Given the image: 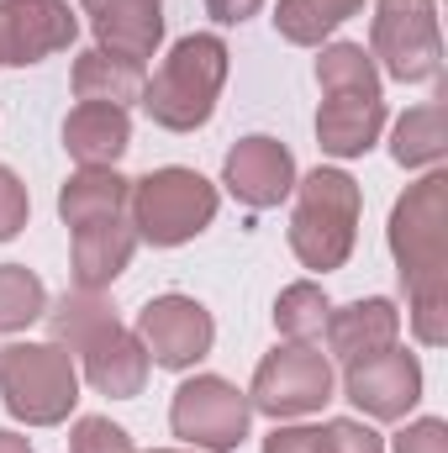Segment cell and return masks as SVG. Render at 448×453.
Wrapping results in <instances>:
<instances>
[{"mask_svg":"<svg viewBox=\"0 0 448 453\" xmlns=\"http://www.w3.org/2000/svg\"><path fill=\"white\" fill-rule=\"evenodd\" d=\"M227 42L217 32H190L169 48V58L158 64V74L143 85V111L164 132H196L217 111V96L227 85Z\"/></svg>","mask_w":448,"mask_h":453,"instance_id":"cell-3","label":"cell"},{"mask_svg":"<svg viewBox=\"0 0 448 453\" xmlns=\"http://www.w3.org/2000/svg\"><path fill=\"white\" fill-rule=\"evenodd\" d=\"M0 453H37V449H32L21 433H0Z\"/></svg>","mask_w":448,"mask_h":453,"instance_id":"cell-32","label":"cell"},{"mask_svg":"<svg viewBox=\"0 0 448 453\" xmlns=\"http://www.w3.org/2000/svg\"><path fill=\"white\" fill-rule=\"evenodd\" d=\"M64 148L80 169H116V158L132 148V116L121 106H90L80 101L64 116Z\"/></svg>","mask_w":448,"mask_h":453,"instance_id":"cell-18","label":"cell"},{"mask_svg":"<svg viewBox=\"0 0 448 453\" xmlns=\"http://www.w3.org/2000/svg\"><path fill=\"white\" fill-rule=\"evenodd\" d=\"M369 58L401 85H428L444 74V37L433 0H375L369 21Z\"/></svg>","mask_w":448,"mask_h":453,"instance_id":"cell-7","label":"cell"},{"mask_svg":"<svg viewBox=\"0 0 448 453\" xmlns=\"http://www.w3.org/2000/svg\"><path fill=\"white\" fill-rule=\"evenodd\" d=\"M69 453H137V449H132V433L116 427L112 417H80L74 433H69Z\"/></svg>","mask_w":448,"mask_h":453,"instance_id":"cell-27","label":"cell"},{"mask_svg":"<svg viewBox=\"0 0 448 453\" xmlns=\"http://www.w3.org/2000/svg\"><path fill=\"white\" fill-rule=\"evenodd\" d=\"M80 37V16L69 0H0V64L27 69L64 53Z\"/></svg>","mask_w":448,"mask_h":453,"instance_id":"cell-12","label":"cell"},{"mask_svg":"<svg viewBox=\"0 0 448 453\" xmlns=\"http://www.w3.org/2000/svg\"><path fill=\"white\" fill-rule=\"evenodd\" d=\"M343 395L375 422H401L422 401V364L406 348H385L343 369Z\"/></svg>","mask_w":448,"mask_h":453,"instance_id":"cell-11","label":"cell"},{"mask_svg":"<svg viewBox=\"0 0 448 453\" xmlns=\"http://www.w3.org/2000/svg\"><path fill=\"white\" fill-rule=\"evenodd\" d=\"M317 85L322 96L333 90H380V69L364 53V42H328L317 58Z\"/></svg>","mask_w":448,"mask_h":453,"instance_id":"cell-25","label":"cell"},{"mask_svg":"<svg viewBox=\"0 0 448 453\" xmlns=\"http://www.w3.org/2000/svg\"><path fill=\"white\" fill-rule=\"evenodd\" d=\"M137 253V226L127 211L74 226V290H106Z\"/></svg>","mask_w":448,"mask_h":453,"instance_id":"cell-17","label":"cell"},{"mask_svg":"<svg viewBox=\"0 0 448 453\" xmlns=\"http://www.w3.org/2000/svg\"><path fill=\"white\" fill-rule=\"evenodd\" d=\"M317 453H385V438L359 417H333L317 427Z\"/></svg>","mask_w":448,"mask_h":453,"instance_id":"cell-26","label":"cell"},{"mask_svg":"<svg viewBox=\"0 0 448 453\" xmlns=\"http://www.w3.org/2000/svg\"><path fill=\"white\" fill-rule=\"evenodd\" d=\"M359 211H364V196H359V180L343 174V169H312L306 180H296V211H290V253L328 274L343 269L348 253H353V237H359Z\"/></svg>","mask_w":448,"mask_h":453,"instance_id":"cell-4","label":"cell"},{"mask_svg":"<svg viewBox=\"0 0 448 453\" xmlns=\"http://www.w3.org/2000/svg\"><path fill=\"white\" fill-rule=\"evenodd\" d=\"M74 101H90V106H137L143 101V85H148V69L137 58H121V53H106V48H90L74 58Z\"/></svg>","mask_w":448,"mask_h":453,"instance_id":"cell-19","label":"cell"},{"mask_svg":"<svg viewBox=\"0 0 448 453\" xmlns=\"http://www.w3.org/2000/svg\"><path fill=\"white\" fill-rule=\"evenodd\" d=\"M127 217L137 226V242L153 248H180L190 237H201L206 226L217 222V185L185 164L153 169L143 180H132L127 196Z\"/></svg>","mask_w":448,"mask_h":453,"instance_id":"cell-5","label":"cell"},{"mask_svg":"<svg viewBox=\"0 0 448 453\" xmlns=\"http://www.w3.org/2000/svg\"><path fill=\"white\" fill-rule=\"evenodd\" d=\"M390 253L412 301V333L428 348L448 342V174L428 169L390 206Z\"/></svg>","mask_w":448,"mask_h":453,"instance_id":"cell-1","label":"cell"},{"mask_svg":"<svg viewBox=\"0 0 448 453\" xmlns=\"http://www.w3.org/2000/svg\"><path fill=\"white\" fill-rule=\"evenodd\" d=\"M264 453H317V427H274Z\"/></svg>","mask_w":448,"mask_h":453,"instance_id":"cell-30","label":"cell"},{"mask_svg":"<svg viewBox=\"0 0 448 453\" xmlns=\"http://www.w3.org/2000/svg\"><path fill=\"white\" fill-rule=\"evenodd\" d=\"M259 5H264V0H206V11H212L222 27H237V21L259 16Z\"/></svg>","mask_w":448,"mask_h":453,"instance_id":"cell-31","label":"cell"},{"mask_svg":"<svg viewBox=\"0 0 448 453\" xmlns=\"http://www.w3.org/2000/svg\"><path fill=\"white\" fill-rule=\"evenodd\" d=\"M48 317V290L27 264H0V333H21Z\"/></svg>","mask_w":448,"mask_h":453,"instance_id":"cell-24","label":"cell"},{"mask_svg":"<svg viewBox=\"0 0 448 453\" xmlns=\"http://www.w3.org/2000/svg\"><path fill=\"white\" fill-rule=\"evenodd\" d=\"M390 453H448V422L444 417H417L396 433Z\"/></svg>","mask_w":448,"mask_h":453,"instance_id":"cell-29","label":"cell"},{"mask_svg":"<svg viewBox=\"0 0 448 453\" xmlns=\"http://www.w3.org/2000/svg\"><path fill=\"white\" fill-rule=\"evenodd\" d=\"M153 453H180V449H153Z\"/></svg>","mask_w":448,"mask_h":453,"instance_id":"cell-33","label":"cell"},{"mask_svg":"<svg viewBox=\"0 0 448 453\" xmlns=\"http://www.w3.org/2000/svg\"><path fill=\"white\" fill-rule=\"evenodd\" d=\"M127 196H132V180H121L116 169H74L64 180V190H58V217L74 232V226H85V222H101V217L127 211Z\"/></svg>","mask_w":448,"mask_h":453,"instance_id":"cell-20","label":"cell"},{"mask_svg":"<svg viewBox=\"0 0 448 453\" xmlns=\"http://www.w3.org/2000/svg\"><path fill=\"white\" fill-rule=\"evenodd\" d=\"M222 185L248 211H269L296 190V158L280 137H264V132L237 137L222 158Z\"/></svg>","mask_w":448,"mask_h":453,"instance_id":"cell-13","label":"cell"},{"mask_svg":"<svg viewBox=\"0 0 448 453\" xmlns=\"http://www.w3.org/2000/svg\"><path fill=\"white\" fill-rule=\"evenodd\" d=\"M48 333L64 353H80L85 380L112 395V401H132L148 385V353L132 327H121L112 301L101 290H69L53 311H48Z\"/></svg>","mask_w":448,"mask_h":453,"instance_id":"cell-2","label":"cell"},{"mask_svg":"<svg viewBox=\"0 0 448 453\" xmlns=\"http://www.w3.org/2000/svg\"><path fill=\"white\" fill-rule=\"evenodd\" d=\"M328 311H333L328 290L312 285V280H296V285H285L280 301H274V327H280L285 342H312V338H322Z\"/></svg>","mask_w":448,"mask_h":453,"instance_id":"cell-23","label":"cell"},{"mask_svg":"<svg viewBox=\"0 0 448 453\" xmlns=\"http://www.w3.org/2000/svg\"><path fill=\"white\" fill-rule=\"evenodd\" d=\"M333 401V358L312 342H285L274 348L248 385V406L274 417V422H296L312 417Z\"/></svg>","mask_w":448,"mask_h":453,"instance_id":"cell-8","label":"cell"},{"mask_svg":"<svg viewBox=\"0 0 448 453\" xmlns=\"http://www.w3.org/2000/svg\"><path fill=\"white\" fill-rule=\"evenodd\" d=\"M32 217V201H27V185L16 180V169L0 164V242H11Z\"/></svg>","mask_w":448,"mask_h":453,"instance_id":"cell-28","label":"cell"},{"mask_svg":"<svg viewBox=\"0 0 448 453\" xmlns=\"http://www.w3.org/2000/svg\"><path fill=\"white\" fill-rule=\"evenodd\" d=\"M96 32V48L121 58H153L164 42V0H80Z\"/></svg>","mask_w":448,"mask_h":453,"instance_id":"cell-15","label":"cell"},{"mask_svg":"<svg viewBox=\"0 0 448 453\" xmlns=\"http://www.w3.org/2000/svg\"><path fill=\"white\" fill-rule=\"evenodd\" d=\"M248 422H253L248 395L232 380H222V374L185 380L174 390V406H169L174 438H185L190 449H206V453H232L248 438Z\"/></svg>","mask_w":448,"mask_h":453,"instance_id":"cell-9","label":"cell"},{"mask_svg":"<svg viewBox=\"0 0 448 453\" xmlns=\"http://www.w3.org/2000/svg\"><path fill=\"white\" fill-rule=\"evenodd\" d=\"M0 401L27 427H58L80 401L74 353L58 342H11L0 348Z\"/></svg>","mask_w":448,"mask_h":453,"instance_id":"cell-6","label":"cell"},{"mask_svg":"<svg viewBox=\"0 0 448 453\" xmlns=\"http://www.w3.org/2000/svg\"><path fill=\"white\" fill-rule=\"evenodd\" d=\"M385 96L380 90H333L317 111V148L333 158H364L380 142Z\"/></svg>","mask_w":448,"mask_h":453,"instance_id":"cell-16","label":"cell"},{"mask_svg":"<svg viewBox=\"0 0 448 453\" xmlns=\"http://www.w3.org/2000/svg\"><path fill=\"white\" fill-rule=\"evenodd\" d=\"M448 153V106L444 101H428V106H412V111L396 121L390 132V158L401 169H438Z\"/></svg>","mask_w":448,"mask_h":453,"instance_id":"cell-21","label":"cell"},{"mask_svg":"<svg viewBox=\"0 0 448 453\" xmlns=\"http://www.w3.org/2000/svg\"><path fill=\"white\" fill-rule=\"evenodd\" d=\"M364 0H280L274 5V32L296 48H322L348 16H359Z\"/></svg>","mask_w":448,"mask_h":453,"instance_id":"cell-22","label":"cell"},{"mask_svg":"<svg viewBox=\"0 0 448 453\" xmlns=\"http://www.w3.org/2000/svg\"><path fill=\"white\" fill-rule=\"evenodd\" d=\"M322 338H328V358L348 369L359 358H375V353L396 348V338H401V311L385 296H369V301H353V306H333Z\"/></svg>","mask_w":448,"mask_h":453,"instance_id":"cell-14","label":"cell"},{"mask_svg":"<svg viewBox=\"0 0 448 453\" xmlns=\"http://www.w3.org/2000/svg\"><path fill=\"white\" fill-rule=\"evenodd\" d=\"M137 342L158 369H196L217 342V322L196 296H153L137 317Z\"/></svg>","mask_w":448,"mask_h":453,"instance_id":"cell-10","label":"cell"}]
</instances>
